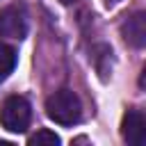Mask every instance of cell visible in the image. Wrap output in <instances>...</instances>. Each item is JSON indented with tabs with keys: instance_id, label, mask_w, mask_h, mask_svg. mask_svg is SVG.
I'll list each match as a JSON object with an SVG mask.
<instances>
[{
	"instance_id": "1",
	"label": "cell",
	"mask_w": 146,
	"mask_h": 146,
	"mask_svg": "<svg viewBox=\"0 0 146 146\" xmlns=\"http://www.w3.org/2000/svg\"><path fill=\"white\" fill-rule=\"evenodd\" d=\"M46 114L50 121L59 125H75L82 121V103L75 91L71 89H59L48 96L46 100Z\"/></svg>"
},
{
	"instance_id": "2",
	"label": "cell",
	"mask_w": 146,
	"mask_h": 146,
	"mask_svg": "<svg viewBox=\"0 0 146 146\" xmlns=\"http://www.w3.org/2000/svg\"><path fill=\"white\" fill-rule=\"evenodd\" d=\"M30 119H32V107L23 96H9L5 98L2 107H0V123L7 132H25L30 128Z\"/></svg>"
},
{
	"instance_id": "3",
	"label": "cell",
	"mask_w": 146,
	"mask_h": 146,
	"mask_svg": "<svg viewBox=\"0 0 146 146\" xmlns=\"http://www.w3.org/2000/svg\"><path fill=\"white\" fill-rule=\"evenodd\" d=\"M0 36L7 39H25L27 36V9L25 5L16 2L0 9Z\"/></svg>"
},
{
	"instance_id": "4",
	"label": "cell",
	"mask_w": 146,
	"mask_h": 146,
	"mask_svg": "<svg viewBox=\"0 0 146 146\" xmlns=\"http://www.w3.org/2000/svg\"><path fill=\"white\" fill-rule=\"evenodd\" d=\"M121 135L130 146L146 144V119L139 110H128L121 121Z\"/></svg>"
},
{
	"instance_id": "5",
	"label": "cell",
	"mask_w": 146,
	"mask_h": 146,
	"mask_svg": "<svg viewBox=\"0 0 146 146\" xmlns=\"http://www.w3.org/2000/svg\"><path fill=\"white\" fill-rule=\"evenodd\" d=\"M121 34L130 46L141 48L146 43V16H144V11L125 16V21L121 23Z\"/></svg>"
},
{
	"instance_id": "6",
	"label": "cell",
	"mask_w": 146,
	"mask_h": 146,
	"mask_svg": "<svg viewBox=\"0 0 146 146\" xmlns=\"http://www.w3.org/2000/svg\"><path fill=\"white\" fill-rule=\"evenodd\" d=\"M16 62H18V52H16L11 46L0 43V82H2V80H7V78L14 73Z\"/></svg>"
},
{
	"instance_id": "7",
	"label": "cell",
	"mask_w": 146,
	"mask_h": 146,
	"mask_svg": "<svg viewBox=\"0 0 146 146\" xmlns=\"http://www.w3.org/2000/svg\"><path fill=\"white\" fill-rule=\"evenodd\" d=\"M62 139L52 132V130H48V128H41V130H36L32 137H30V146H36V144H52V146H57Z\"/></svg>"
},
{
	"instance_id": "8",
	"label": "cell",
	"mask_w": 146,
	"mask_h": 146,
	"mask_svg": "<svg viewBox=\"0 0 146 146\" xmlns=\"http://www.w3.org/2000/svg\"><path fill=\"white\" fill-rule=\"evenodd\" d=\"M62 5H71V2H75V0H59Z\"/></svg>"
},
{
	"instance_id": "9",
	"label": "cell",
	"mask_w": 146,
	"mask_h": 146,
	"mask_svg": "<svg viewBox=\"0 0 146 146\" xmlns=\"http://www.w3.org/2000/svg\"><path fill=\"white\" fill-rule=\"evenodd\" d=\"M107 2H119V0H107Z\"/></svg>"
}]
</instances>
